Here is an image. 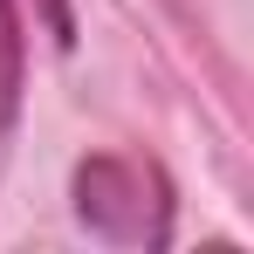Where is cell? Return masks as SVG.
I'll return each mask as SVG.
<instances>
[{
	"label": "cell",
	"instance_id": "6da1fadb",
	"mask_svg": "<svg viewBox=\"0 0 254 254\" xmlns=\"http://www.w3.org/2000/svg\"><path fill=\"white\" fill-rule=\"evenodd\" d=\"M76 220L110 248H165L172 241V179L151 158L130 151H96L69 179Z\"/></svg>",
	"mask_w": 254,
	"mask_h": 254
},
{
	"label": "cell",
	"instance_id": "7a4b0ae2",
	"mask_svg": "<svg viewBox=\"0 0 254 254\" xmlns=\"http://www.w3.org/2000/svg\"><path fill=\"white\" fill-rule=\"evenodd\" d=\"M21 21H14V0H0V130L14 124L21 110Z\"/></svg>",
	"mask_w": 254,
	"mask_h": 254
},
{
	"label": "cell",
	"instance_id": "3957f363",
	"mask_svg": "<svg viewBox=\"0 0 254 254\" xmlns=\"http://www.w3.org/2000/svg\"><path fill=\"white\" fill-rule=\"evenodd\" d=\"M42 14H48V35H55V48H69V42H76V21H69V7H62V0H42Z\"/></svg>",
	"mask_w": 254,
	"mask_h": 254
}]
</instances>
